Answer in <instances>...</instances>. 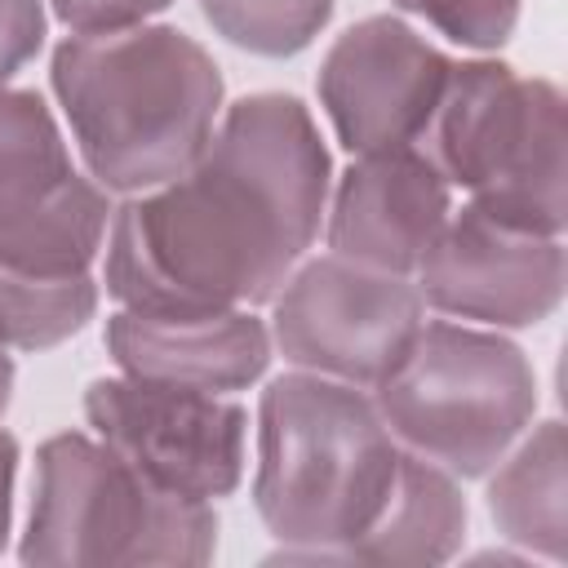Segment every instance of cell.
<instances>
[{"label":"cell","mask_w":568,"mask_h":568,"mask_svg":"<svg viewBox=\"0 0 568 568\" xmlns=\"http://www.w3.org/2000/svg\"><path fill=\"white\" fill-rule=\"evenodd\" d=\"M328 186L311 111L293 93H248L222 106L191 169L111 213L106 297L129 311L266 306L311 253Z\"/></svg>","instance_id":"cell-1"},{"label":"cell","mask_w":568,"mask_h":568,"mask_svg":"<svg viewBox=\"0 0 568 568\" xmlns=\"http://www.w3.org/2000/svg\"><path fill=\"white\" fill-rule=\"evenodd\" d=\"M49 80L89 178L111 195L155 191L191 169L226 93L213 53L164 22L67 36Z\"/></svg>","instance_id":"cell-2"},{"label":"cell","mask_w":568,"mask_h":568,"mask_svg":"<svg viewBox=\"0 0 568 568\" xmlns=\"http://www.w3.org/2000/svg\"><path fill=\"white\" fill-rule=\"evenodd\" d=\"M399 453L364 386L302 368L266 382L253 506L280 559L342 564L390 497Z\"/></svg>","instance_id":"cell-3"},{"label":"cell","mask_w":568,"mask_h":568,"mask_svg":"<svg viewBox=\"0 0 568 568\" xmlns=\"http://www.w3.org/2000/svg\"><path fill=\"white\" fill-rule=\"evenodd\" d=\"M417 146L479 213L564 240V93L550 80H528L497 58L453 62Z\"/></svg>","instance_id":"cell-4"},{"label":"cell","mask_w":568,"mask_h":568,"mask_svg":"<svg viewBox=\"0 0 568 568\" xmlns=\"http://www.w3.org/2000/svg\"><path fill=\"white\" fill-rule=\"evenodd\" d=\"M217 555V510L142 479L98 435L62 430L36 453L22 564H209Z\"/></svg>","instance_id":"cell-5"},{"label":"cell","mask_w":568,"mask_h":568,"mask_svg":"<svg viewBox=\"0 0 568 568\" xmlns=\"http://www.w3.org/2000/svg\"><path fill=\"white\" fill-rule=\"evenodd\" d=\"M373 404L404 453L479 479L532 426L537 373L501 328L422 320L399 364L373 386Z\"/></svg>","instance_id":"cell-6"},{"label":"cell","mask_w":568,"mask_h":568,"mask_svg":"<svg viewBox=\"0 0 568 568\" xmlns=\"http://www.w3.org/2000/svg\"><path fill=\"white\" fill-rule=\"evenodd\" d=\"M111 191L71 164L36 89H0V262L40 280L89 275L111 231Z\"/></svg>","instance_id":"cell-7"},{"label":"cell","mask_w":568,"mask_h":568,"mask_svg":"<svg viewBox=\"0 0 568 568\" xmlns=\"http://www.w3.org/2000/svg\"><path fill=\"white\" fill-rule=\"evenodd\" d=\"M426 320L417 280L355 266L337 253L302 257L271 297V346L284 364L373 390Z\"/></svg>","instance_id":"cell-8"},{"label":"cell","mask_w":568,"mask_h":568,"mask_svg":"<svg viewBox=\"0 0 568 568\" xmlns=\"http://www.w3.org/2000/svg\"><path fill=\"white\" fill-rule=\"evenodd\" d=\"M93 435L142 479L186 501H222L248 462V408L231 395L142 377H98L84 390Z\"/></svg>","instance_id":"cell-9"},{"label":"cell","mask_w":568,"mask_h":568,"mask_svg":"<svg viewBox=\"0 0 568 568\" xmlns=\"http://www.w3.org/2000/svg\"><path fill=\"white\" fill-rule=\"evenodd\" d=\"M453 58L404 18L373 13L346 27L315 75L320 106L351 155L417 146L448 84Z\"/></svg>","instance_id":"cell-10"},{"label":"cell","mask_w":568,"mask_h":568,"mask_svg":"<svg viewBox=\"0 0 568 568\" xmlns=\"http://www.w3.org/2000/svg\"><path fill=\"white\" fill-rule=\"evenodd\" d=\"M413 275L422 302L444 320L479 328H532L559 311L568 257L564 240L506 226L475 204H462L448 213Z\"/></svg>","instance_id":"cell-11"},{"label":"cell","mask_w":568,"mask_h":568,"mask_svg":"<svg viewBox=\"0 0 568 568\" xmlns=\"http://www.w3.org/2000/svg\"><path fill=\"white\" fill-rule=\"evenodd\" d=\"M453 213V186L426 160L422 146L355 155V164L328 186L324 240L328 253L386 271L413 275Z\"/></svg>","instance_id":"cell-12"},{"label":"cell","mask_w":568,"mask_h":568,"mask_svg":"<svg viewBox=\"0 0 568 568\" xmlns=\"http://www.w3.org/2000/svg\"><path fill=\"white\" fill-rule=\"evenodd\" d=\"M106 355L124 377L235 395L248 390L275 346L266 320L253 306L222 311H129L106 320Z\"/></svg>","instance_id":"cell-13"},{"label":"cell","mask_w":568,"mask_h":568,"mask_svg":"<svg viewBox=\"0 0 568 568\" xmlns=\"http://www.w3.org/2000/svg\"><path fill=\"white\" fill-rule=\"evenodd\" d=\"M466 497L444 466L399 453L390 497L342 564H444L466 541Z\"/></svg>","instance_id":"cell-14"},{"label":"cell","mask_w":568,"mask_h":568,"mask_svg":"<svg viewBox=\"0 0 568 568\" xmlns=\"http://www.w3.org/2000/svg\"><path fill=\"white\" fill-rule=\"evenodd\" d=\"M488 515L506 541L550 564L568 555V448L564 422L524 430L488 470Z\"/></svg>","instance_id":"cell-15"},{"label":"cell","mask_w":568,"mask_h":568,"mask_svg":"<svg viewBox=\"0 0 568 568\" xmlns=\"http://www.w3.org/2000/svg\"><path fill=\"white\" fill-rule=\"evenodd\" d=\"M98 280H40L0 262V346L9 351H49L75 337L98 315Z\"/></svg>","instance_id":"cell-16"},{"label":"cell","mask_w":568,"mask_h":568,"mask_svg":"<svg viewBox=\"0 0 568 568\" xmlns=\"http://www.w3.org/2000/svg\"><path fill=\"white\" fill-rule=\"evenodd\" d=\"M204 22L257 58L302 53L333 18V0H200Z\"/></svg>","instance_id":"cell-17"},{"label":"cell","mask_w":568,"mask_h":568,"mask_svg":"<svg viewBox=\"0 0 568 568\" xmlns=\"http://www.w3.org/2000/svg\"><path fill=\"white\" fill-rule=\"evenodd\" d=\"M390 4L422 18L444 40L479 53L501 49L519 22V0H390Z\"/></svg>","instance_id":"cell-18"},{"label":"cell","mask_w":568,"mask_h":568,"mask_svg":"<svg viewBox=\"0 0 568 568\" xmlns=\"http://www.w3.org/2000/svg\"><path fill=\"white\" fill-rule=\"evenodd\" d=\"M173 0H49L53 18L71 36H102V31H124L142 27L155 13H164Z\"/></svg>","instance_id":"cell-19"},{"label":"cell","mask_w":568,"mask_h":568,"mask_svg":"<svg viewBox=\"0 0 568 568\" xmlns=\"http://www.w3.org/2000/svg\"><path fill=\"white\" fill-rule=\"evenodd\" d=\"M44 0H0V89L40 53Z\"/></svg>","instance_id":"cell-20"},{"label":"cell","mask_w":568,"mask_h":568,"mask_svg":"<svg viewBox=\"0 0 568 568\" xmlns=\"http://www.w3.org/2000/svg\"><path fill=\"white\" fill-rule=\"evenodd\" d=\"M13 479H18V439L0 430V555L13 532Z\"/></svg>","instance_id":"cell-21"},{"label":"cell","mask_w":568,"mask_h":568,"mask_svg":"<svg viewBox=\"0 0 568 568\" xmlns=\"http://www.w3.org/2000/svg\"><path fill=\"white\" fill-rule=\"evenodd\" d=\"M9 399H13V355H9V346H0V417H4Z\"/></svg>","instance_id":"cell-22"}]
</instances>
